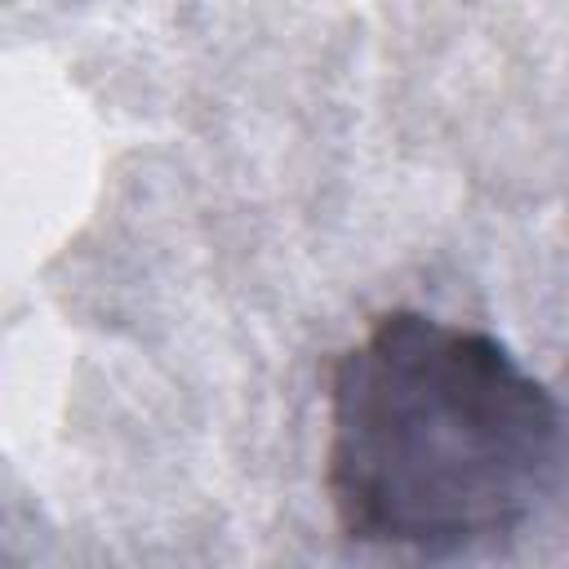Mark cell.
I'll list each match as a JSON object with an SVG mask.
<instances>
[{"mask_svg": "<svg viewBox=\"0 0 569 569\" xmlns=\"http://www.w3.org/2000/svg\"><path fill=\"white\" fill-rule=\"evenodd\" d=\"M325 427L338 529L436 560L525 529L565 462L556 396L493 333L405 307L338 351Z\"/></svg>", "mask_w": 569, "mask_h": 569, "instance_id": "6da1fadb", "label": "cell"}]
</instances>
